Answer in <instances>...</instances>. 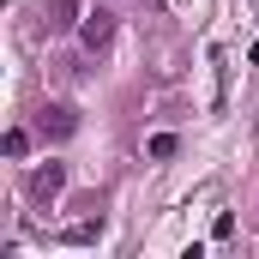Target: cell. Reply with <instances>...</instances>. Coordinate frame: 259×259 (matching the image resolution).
Instances as JSON below:
<instances>
[{
  "label": "cell",
  "instance_id": "6da1fadb",
  "mask_svg": "<svg viewBox=\"0 0 259 259\" xmlns=\"http://www.w3.org/2000/svg\"><path fill=\"white\" fill-rule=\"evenodd\" d=\"M36 127L49 133V139H72V133H78V115H72L66 103H49V109L36 115Z\"/></svg>",
  "mask_w": 259,
  "mask_h": 259
},
{
  "label": "cell",
  "instance_id": "7a4b0ae2",
  "mask_svg": "<svg viewBox=\"0 0 259 259\" xmlns=\"http://www.w3.org/2000/svg\"><path fill=\"white\" fill-rule=\"evenodd\" d=\"M78 36H84V49H103L109 36H115V12H84V24H78Z\"/></svg>",
  "mask_w": 259,
  "mask_h": 259
},
{
  "label": "cell",
  "instance_id": "3957f363",
  "mask_svg": "<svg viewBox=\"0 0 259 259\" xmlns=\"http://www.w3.org/2000/svg\"><path fill=\"white\" fill-rule=\"evenodd\" d=\"M61 187H66V169H61V163H49V169L30 175V199H55Z\"/></svg>",
  "mask_w": 259,
  "mask_h": 259
},
{
  "label": "cell",
  "instance_id": "277c9868",
  "mask_svg": "<svg viewBox=\"0 0 259 259\" xmlns=\"http://www.w3.org/2000/svg\"><path fill=\"white\" fill-rule=\"evenodd\" d=\"M78 18V0H49V30H72Z\"/></svg>",
  "mask_w": 259,
  "mask_h": 259
},
{
  "label": "cell",
  "instance_id": "5b68a950",
  "mask_svg": "<svg viewBox=\"0 0 259 259\" xmlns=\"http://www.w3.org/2000/svg\"><path fill=\"white\" fill-rule=\"evenodd\" d=\"M145 151H151V157H157V163H163V157H175V151H181V139H175V133H157V139H151V145H145Z\"/></svg>",
  "mask_w": 259,
  "mask_h": 259
},
{
  "label": "cell",
  "instance_id": "8992f818",
  "mask_svg": "<svg viewBox=\"0 0 259 259\" xmlns=\"http://www.w3.org/2000/svg\"><path fill=\"white\" fill-rule=\"evenodd\" d=\"M0 151H6V157H24V151H30V133H24V127H12V133H6V145H0Z\"/></svg>",
  "mask_w": 259,
  "mask_h": 259
}]
</instances>
